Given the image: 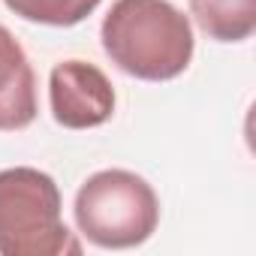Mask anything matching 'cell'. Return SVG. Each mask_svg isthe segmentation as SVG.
<instances>
[{"instance_id": "3957f363", "label": "cell", "mask_w": 256, "mask_h": 256, "mask_svg": "<svg viewBox=\"0 0 256 256\" xmlns=\"http://www.w3.org/2000/svg\"><path fill=\"white\" fill-rule=\"evenodd\" d=\"M72 217L94 247L130 250L157 232L160 199L142 175L130 169H102L78 187Z\"/></svg>"}, {"instance_id": "277c9868", "label": "cell", "mask_w": 256, "mask_h": 256, "mask_svg": "<svg viewBox=\"0 0 256 256\" xmlns=\"http://www.w3.org/2000/svg\"><path fill=\"white\" fill-rule=\"evenodd\" d=\"M48 106L66 130H94L114 114V88L96 64L60 60L48 76Z\"/></svg>"}, {"instance_id": "52a82bcc", "label": "cell", "mask_w": 256, "mask_h": 256, "mask_svg": "<svg viewBox=\"0 0 256 256\" xmlns=\"http://www.w3.org/2000/svg\"><path fill=\"white\" fill-rule=\"evenodd\" d=\"M102 0H4V6L30 24L46 28H76Z\"/></svg>"}, {"instance_id": "6da1fadb", "label": "cell", "mask_w": 256, "mask_h": 256, "mask_svg": "<svg viewBox=\"0 0 256 256\" xmlns=\"http://www.w3.org/2000/svg\"><path fill=\"white\" fill-rule=\"evenodd\" d=\"M108 60L142 82H172L193 60V24L169 0H114L100 28Z\"/></svg>"}, {"instance_id": "7a4b0ae2", "label": "cell", "mask_w": 256, "mask_h": 256, "mask_svg": "<svg viewBox=\"0 0 256 256\" xmlns=\"http://www.w3.org/2000/svg\"><path fill=\"white\" fill-rule=\"evenodd\" d=\"M60 190L34 166L0 172V256H78L82 241L64 223Z\"/></svg>"}, {"instance_id": "8992f818", "label": "cell", "mask_w": 256, "mask_h": 256, "mask_svg": "<svg viewBox=\"0 0 256 256\" xmlns=\"http://www.w3.org/2000/svg\"><path fill=\"white\" fill-rule=\"evenodd\" d=\"M190 16L214 42H244L256 30V0H190Z\"/></svg>"}, {"instance_id": "5b68a950", "label": "cell", "mask_w": 256, "mask_h": 256, "mask_svg": "<svg viewBox=\"0 0 256 256\" xmlns=\"http://www.w3.org/2000/svg\"><path fill=\"white\" fill-rule=\"evenodd\" d=\"M36 72L6 24H0V133H18L36 120Z\"/></svg>"}]
</instances>
